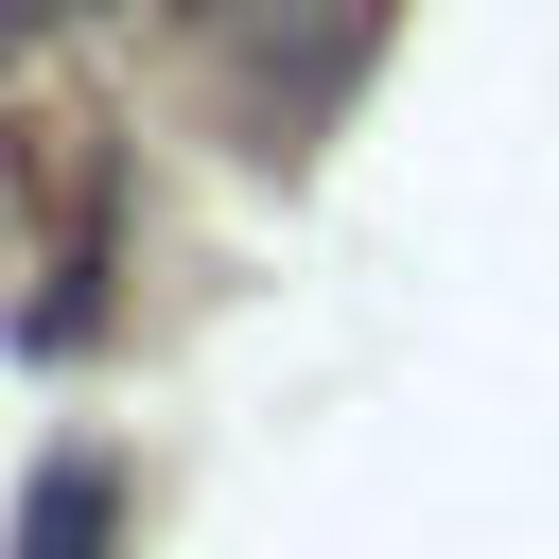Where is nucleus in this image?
I'll return each instance as SVG.
<instances>
[{
  "instance_id": "nucleus-2",
  "label": "nucleus",
  "mask_w": 559,
  "mask_h": 559,
  "mask_svg": "<svg viewBox=\"0 0 559 559\" xmlns=\"http://www.w3.org/2000/svg\"><path fill=\"white\" fill-rule=\"evenodd\" d=\"M35 17H52V0H0V35H35Z\"/></svg>"
},
{
  "instance_id": "nucleus-1",
  "label": "nucleus",
  "mask_w": 559,
  "mask_h": 559,
  "mask_svg": "<svg viewBox=\"0 0 559 559\" xmlns=\"http://www.w3.org/2000/svg\"><path fill=\"white\" fill-rule=\"evenodd\" d=\"M105 524H122V472L105 454H52L35 507H17V559H105Z\"/></svg>"
}]
</instances>
